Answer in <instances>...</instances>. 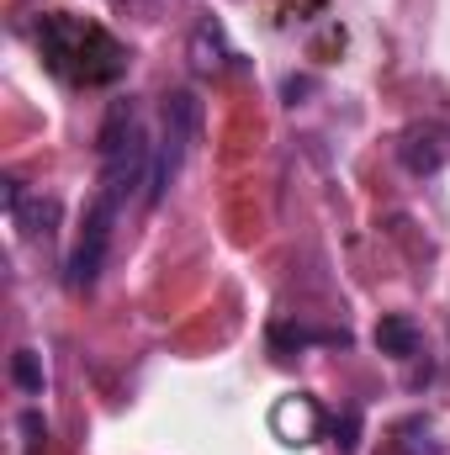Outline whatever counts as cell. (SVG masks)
<instances>
[{
  "label": "cell",
  "instance_id": "cell-1",
  "mask_svg": "<svg viewBox=\"0 0 450 455\" xmlns=\"http://www.w3.org/2000/svg\"><path fill=\"white\" fill-rule=\"evenodd\" d=\"M37 48L48 59V69L64 75V80H75V85H107L127 64L122 43L107 27H96L85 16H69V11H48L37 21Z\"/></svg>",
  "mask_w": 450,
  "mask_h": 455
},
{
  "label": "cell",
  "instance_id": "cell-2",
  "mask_svg": "<svg viewBox=\"0 0 450 455\" xmlns=\"http://www.w3.org/2000/svg\"><path fill=\"white\" fill-rule=\"evenodd\" d=\"M197 138H202V101H197V91H170L165 96V107H159V143H154V180H149V202H159L165 191H170V180L181 175V164H186V154L197 148Z\"/></svg>",
  "mask_w": 450,
  "mask_h": 455
},
{
  "label": "cell",
  "instance_id": "cell-3",
  "mask_svg": "<svg viewBox=\"0 0 450 455\" xmlns=\"http://www.w3.org/2000/svg\"><path fill=\"white\" fill-rule=\"evenodd\" d=\"M117 196H96L91 207H85V228H80V238H75V249H69V291H91L96 281H101V265H107V249H112V228H117Z\"/></svg>",
  "mask_w": 450,
  "mask_h": 455
},
{
  "label": "cell",
  "instance_id": "cell-4",
  "mask_svg": "<svg viewBox=\"0 0 450 455\" xmlns=\"http://www.w3.org/2000/svg\"><path fill=\"white\" fill-rule=\"evenodd\" d=\"M398 164L408 170V175H440L450 164V127L446 122H414V127H403V138H398Z\"/></svg>",
  "mask_w": 450,
  "mask_h": 455
},
{
  "label": "cell",
  "instance_id": "cell-5",
  "mask_svg": "<svg viewBox=\"0 0 450 455\" xmlns=\"http://www.w3.org/2000/svg\"><path fill=\"white\" fill-rule=\"evenodd\" d=\"M270 429L281 445H313L324 435V408L308 397V392H286L276 408H270Z\"/></svg>",
  "mask_w": 450,
  "mask_h": 455
},
{
  "label": "cell",
  "instance_id": "cell-6",
  "mask_svg": "<svg viewBox=\"0 0 450 455\" xmlns=\"http://www.w3.org/2000/svg\"><path fill=\"white\" fill-rule=\"evenodd\" d=\"M186 59H191V75H223L228 59H233V48H228L223 37V21H213V16H202L197 27H191V37H186Z\"/></svg>",
  "mask_w": 450,
  "mask_h": 455
},
{
  "label": "cell",
  "instance_id": "cell-7",
  "mask_svg": "<svg viewBox=\"0 0 450 455\" xmlns=\"http://www.w3.org/2000/svg\"><path fill=\"white\" fill-rule=\"evenodd\" d=\"M419 344H424L419 323H414V318H403V313H392V318H382V323H376V349H382V355H392V360H414V355H419Z\"/></svg>",
  "mask_w": 450,
  "mask_h": 455
},
{
  "label": "cell",
  "instance_id": "cell-8",
  "mask_svg": "<svg viewBox=\"0 0 450 455\" xmlns=\"http://www.w3.org/2000/svg\"><path fill=\"white\" fill-rule=\"evenodd\" d=\"M11 223L21 228L27 238H37V233L48 238V233H53V223H59V202H53V196H27V202L11 212Z\"/></svg>",
  "mask_w": 450,
  "mask_h": 455
},
{
  "label": "cell",
  "instance_id": "cell-9",
  "mask_svg": "<svg viewBox=\"0 0 450 455\" xmlns=\"http://www.w3.org/2000/svg\"><path fill=\"white\" fill-rule=\"evenodd\" d=\"M11 381L27 397H43V360H37V349H16L11 355Z\"/></svg>",
  "mask_w": 450,
  "mask_h": 455
},
{
  "label": "cell",
  "instance_id": "cell-10",
  "mask_svg": "<svg viewBox=\"0 0 450 455\" xmlns=\"http://www.w3.org/2000/svg\"><path fill=\"white\" fill-rule=\"evenodd\" d=\"M117 5H127L133 16H159L165 11V0H117Z\"/></svg>",
  "mask_w": 450,
  "mask_h": 455
}]
</instances>
